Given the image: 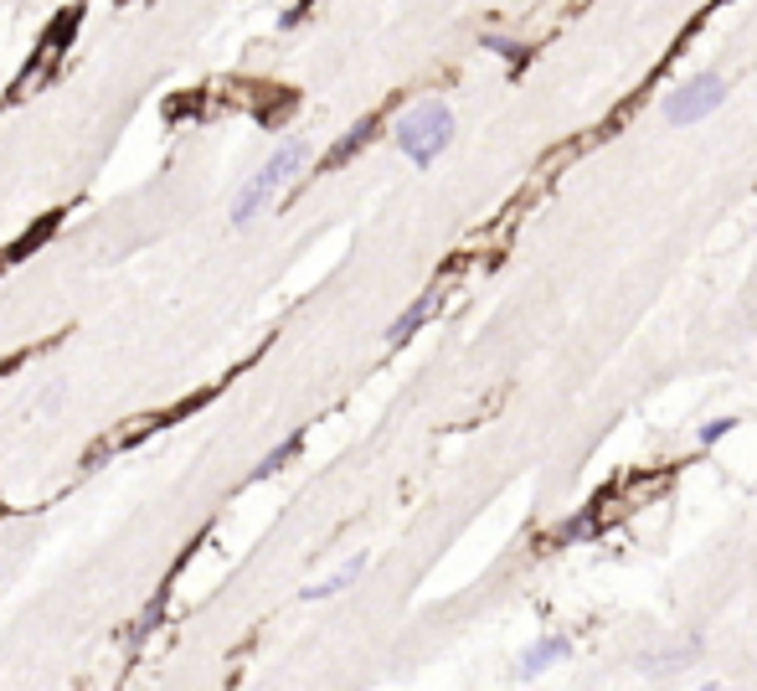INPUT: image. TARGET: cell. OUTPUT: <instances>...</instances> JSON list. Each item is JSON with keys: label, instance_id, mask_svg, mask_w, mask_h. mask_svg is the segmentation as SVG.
<instances>
[{"label": "cell", "instance_id": "cell-1", "mask_svg": "<svg viewBox=\"0 0 757 691\" xmlns=\"http://www.w3.org/2000/svg\"><path fill=\"white\" fill-rule=\"evenodd\" d=\"M454 109H448L444 99H423L412 103L408 114L397 119V129H392V139H397V150L412 160V165H433V160L444 156L448 145H454Z\"/></svg>", "mask_w": 757, "mask_h": 691}, {"label": "cell", "instance_id": "cell-2", "mask_svg": "<svg viewBox=\"0 0 757 691\" xmlns=\"http://www.w3.org/2000/svg\"><path fill=\"white\" fill-rule=\"evenodd\" d=\"M305 165H310V145H305V139H284V145L263 160V171H258V176L237 192V201H233V222H237V227H248V222L258 218V212H263V207H269V201L289 186V181H299Z\"/></svg>", "mask_w": 757, "mask_h": 691}, {"label": "cell", "instance_id": "cell-3", "mask_svg": "<svg viewBox=\"0 0 757 691\" xmlns=\"http://www.w3.org/2000/svg\"><path fill=\"white\" fill-rule=\"evenodd\" d=\"M727 94H732V88H727L721 73H700V78H685L680 88H670L660 109L675 129H685V124H700V119L717 114L721 103H727Z\"/></svg>", "mask_w": 757, "mask_h": 691}, {"label": "cell", "instance_id": "cell-4", "mask_svg": "<svg viewBox=\"0 0 757 691\" xmlns=\"http://www.w3.org/2000/svg\"><path fill=\"white\" fill-rule=\"evenodd\" d=\"M73 26H78V16H62L58 26H52V32L41 37V47H37V62H32V67H26V73H21V78H16V88H11V99H26V94H37L41 83L52 78V73H58V62H62V41H67V32H73Z\"/></svg>", "mask_w": 757, "mask_h": 691}, {"label": "cell", "instance_id": "cell-5", "mask_svg": "<svg viewBox=\"0 0 757 691\" xmlns=\"http://www.w3.org/2000/svg\"><path fill=\"white\" fill-rule=\"evenodd\" d=\"M160 423H165V418H160V414H139V418H129L124 429H109V434H103V439H98V444H94V455H88V465H103V455H109V449H129V444H139V439H145V434H156Z\"/></svg>", "mask_w": 757, "mask_h": 691}, {"label": "cell", "instance_id": "cell-6", "mask_svg": "<svg viewBox=\"0 0 757 691\" xmlns=\"http://www.w3.org/2000/svg\"><path fill=\"white\" fill-rule=\"evenodd\" d=\"M567 655H572V640H567V634H542V640L521 655V676L525 681H536V676H546L551 666H562Z\"/></svg>", "mask_w": 757, "mask_h": 691}, {"label": "cell", "instance_id": "cell-7", "mask_svg": "<svg viewBox=\"0 0 757 691\" xmlns=\"http://www.w3.org/2000/svg\"><path fill=\"white\" fill-rule=\"evenodd\" d=\"M438 305H444V295H438V289H433V295H418V299L408 305V310H402V316H397V320L387 325V341H392V346L412 341V336H418V331L427 325V320L438 316Z\"/></svg>", "mask_w": 757, "mask_h": 691}, {"label": "cell", "instance_id": "cell-8", "mask_svg": "<svg viewBox=\"0 0 757 691\" xmlns=\"http://www.w3.org/2000/svg\"><path fill=\"white\" fill-rule=\"evenodd\" d=\"M371 139H376V119H361V124H350L346 135L331 145V156H325V171H340L346 160H356L361 150H367Z\"/></svg>", "mask_w": 757, "mask_h": 691}, {"label": "cell", "instance_id": "cell-9", "mask_svg": "<svg viewBox=\"0 0 757 691\" xmlns=\"http://www.w3.org/2000/svg\"><path fill=\"white\" fill-rule=\"evenodd\" d=\"M361 573H367V557H350V563H346V568H340V573H331V578H325V583H314V589H305V599H310V604H314V599H335V593H346V589H350V583H356V578H361Z\"/></svg>", "mask_w": 757, "mask_h": 691}, {"label": "cell", "instance_id": "cell-10", "mask_svg": "<svg viewBox=\"0 0 757 691\" xmlns=\"http://www.w3.org/2000/svg\"><path fill=\"white\" fill-rule=\"evenodd\" d=\"M299 449H305V434H289L284 444H278V449H273L269 459H263V465H258V470H252V480H273V474H278L294 455H299Z\"/></svg>", "mask_w": 757, "mask_h": 691}, {"label": "cell", "instance_id": "cell-11", "mask_svg": "<svg viewBox=\"0 0 757 691\" xmlns=\"http://www.w3.org/2000/svg\"><path fill=\"white\" fill-rule=\"evenodd\" d=\"M727 434H737V418H717V423H700V444L711 449V444H721Z\"/></svg>", "mask_w": 757, "mask_h": 691}, {"label": "cell", "instance_id": "cell-12", "mask_svg": "<svg viewBox=\"0 0 757 691\" xmlns=\"http://www.w3.org/2000/svg\"><path fill=\"white\" fill-rule=\"evenodd\" d=\"M593 527H598V521H593L587 511H578V516H572V521L562 527V532H557V542H578V536H593Z\"/></svg>", "mask_w": 757, "mask_h": 691}, {"label": "cell", "instance_id": "cell-13", "mask_svg": "<svg viewBox=\"0 0 757 691\" xmlns=\"http://www.w3.org/2000/svg\"><path fill=\"white\" fill-rule=\"evenodd\" d=\"M485 47L495 52V58H510V62H525V47L510 37H485Z\"/></svg>", "mask_w": 757, "mask_h": 691}, {"label": "cell", "instance_id": "cell-14", "mask_svg": "<svg viewBox=\"0 0 757 691\" xmlns=\"http://www.w3.org/2000/svg\"><path fill=\"white\" fill-rule=\"evenodd\" d=\"M160 614H165V604H150V609L139 614V625H135V630H129V640H145V634H150V630H156V625H160Z\"/></svg>", "mask_w": 757, "mask_h": 691}]
</instances>
